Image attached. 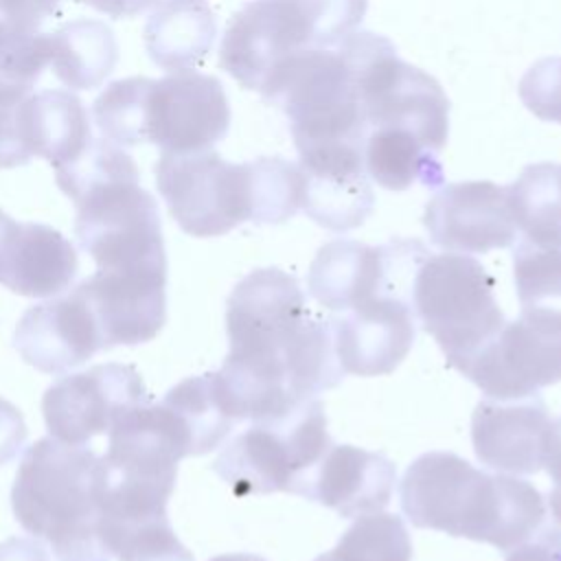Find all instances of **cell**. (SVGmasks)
<instances>
[{
  "label": "cell",
  "mask_w": 561,
  "mask_h": 561,
  "mask_svg": "<svg viewBox=\"0 0 561 561\" xmlns=\"http://www.w3.org/2000/svg\"><path fill=\"white\" fill-rule=\"evenodd\" d=\"M64 0H0V13L2 18L39 26Z\"/></svg>",
  "instance_id": "cell-34"
},
{
  "label": "cell",
  "mask_w": 561,
  "mask_h": 561,
  "mask_svg": "<svg viewBox=\"0 0 561 561\" xmlns=\"http://www.w3.org/2000/svg\"><path fill=\"white\" fill-rule=\"evenodd\" d=\"M427 256L416 239H392L383 245L335 239L311 261L307 287L322 307L342 313L383 291L412 294L414 274Z\"/></svg>",
  "instance_id": "cell-10"
},
{
  "label": "cell",
  "mask_w": 561,
  "mask_h": 561,
  "mask_svg": "<svg viewBox=\"0 0 561 561\" xmlns=\"http://www.w3.org/2000/svg\"><path fill=\"white\" fill-rule=\"evenodd\" d=\"M217 18L206 0H158L145 24V48L167 70H193L210 53Z\"/></svg>",
  "instance_id": "cell-21"
},
{
  "label": "cell",
  "mask_w": 561,
  "mask_h": 561,
  "mask_svg": "<svg viewBox=\"0 0 561 561\" xmlns=\"http://www.w3.org/2000/svg\"><path fill=\"white\" fill-rule=\"evenodd\" d=\"M313 561H324V557H322V554H320V557H316V559H313Z\"/></svg>",
  "instance_id": "cell-41"
},
{
  "label": "cell",
  "mask_w": 561,
  "mask_h": 561,
  "mask_svg": "<svg viewBox=\"0 0 561 561\" xmlns=\"http://www.w3.org/2000/svg\"><path fill=\"white\" fill-rule=\"evenodd\" d=\"M364 167L370 180L388 191H405L412 184L436 188L445 182L438 153L416 134L399 127L366 131Z\"/></svg>",
  "instance_id": "cell-24"
},
{
  "label": "cell",
  "mask_w": 561,
  "mask_h": 561,
  "mask_svg": "<svg viewBox=\"0 0 561 561\" xmlns=\"http://www.w3.org/2000/svg\"><path fill=\"white\" fill-rule=\"evenodd\" d=\"M506 193L513 221L524 239L561 245V164L535 162L524 167Z\"/></svg>",
  "instance_id": "cell-25"
},
{
  "label": "cell",
  "mask_w": 561,
  "mask_h": 561,
  "mask_svg": "<svg viewBox=\"0 0 561 561\" xmlns=\"http://www.w3.org/2000/svg\"><path fill=\"white\" fill-rule=\"evenodd\" d=\"M412 309L456 370L506 322L495 300V278L473 256L454 252L432 254L419 265Z\"/></svg>",
  "instance_id": "cell-6"
},
{
  "label": "cell",
  "mask_w": 561,
  "mask_h": 561,
  "mask_svg": "<svg viewBox=\"0 0 561 561\" xmlns=\"http://www.w3.org/2000/svg\"><path fill=\"white\" fill-rule=\"evenodd\" d=\"M399 500L416 528L484 541L500 552L530 541L552 522L543 495L530 482L491 476L451 451L419 456L405 469Z\"/></svg>",
  "instance_id": "cell-2"
},
{
  "label": "cell",
  "mask_w": 561,
  "mask_h": 561,
  "mask_svg": "<svg viewBox=\"0 0 561 561\" xmlns=\"http://www.w3.org/2000/svg\"><path fill=\"white\" fill-rule=\"evenodd\" d=\"M368 0H252L228 22L219 66L243 88L261 90L285 57L355 31Z\"/></svg>",
  "instance_id": "cell-4"
},
{
  "label": "cell",
  "mask_w": 561,
  "mask_h": 561,
  "mask_svg": "<svg viewBox=\"0 0 561 561\" xmlns=\"http://www.w3.org/2000/svg\"><path fill=\"white\" fill-rule=\"evenodd\" d=\"M79 270L75 245L55 228L11 219L0 239V285L48 298L70 287Z\"/></svg>",
  "instance_id": "cell-18"
},
{
  "label": "cell",
  "mask_w": 561,
  "mask_h": 561,
  "mask_svg": "<svg viewBox=\"0 0 561 561\" xmlns=\"http://www.w3.org/2000/svg\"><path fill=\"white\" fill-rule=\"evenodd\" d=\"M324 561H412V541L394 513H370L344 530Z\"/></svg>",
  "instance_id": "cell-28"
},
{
  "label": "cell",
  "mask_w": 561,
  "mask_h": 561,
  "mask_svg": "<svg viewBox=\"0 0 561 561\" xmlns=\"http://www.w3.org/2000/svg\"><path fill=\"white\" fill-rule=\"evenodd\" d=\"M13 346L33 368L59 375L105 351L99 322L77 285L66 296L46 300L24 311Z\"/></svg>",
  "instance_id": "cell-15"
},
{
  "label": "cell",
  "mask_w": 561,
  "mask_h": 561,
  "mask_svg": "<svg viewBox=\"0 0 561 561\" xmlns=\"http://www.w3.org/2000/svg\"><path fill=\"white\" fill-rule=\"evenodd\" d=\"M397 482L394 465L355 445H331L316 467L307 493L340 517H364L388 506Z\"/></svg>",
  "instance_id": "cell-19"
},
{
  "label": "cell",
  "mask_w": 561,
  "mask_h": 561,
  "mask_svg": "<svg viewBox=\"0 0 561 561\" xmlns=\"http://www.w3.org/2000/svg\"><path fill=\"white\" fill-rule=\"evenodd\" d=\"M548 504H550V517L561 526V489L552 486L550 495H548Z\"/></svg>",
  "instance_id": "cell-38"
},
{
  "label": "cell",
  "mask_w": 561,
  "mask_h": 561,
  "mask_svg": "<svg viewBox=\"0 0 561 561\" xmlns=\"http://www.w3.org/2000/svg\"><path fill=\"white\" fill-rule=\"evenodd\" d=\"M210 561H267L259 554H252V552H228V554H219V557H213Z\"/></svg>",
  "instance_id": "cell-39"
},
{
  "label": "cell",
  "mask_w": 561,
  "mask_h": 561,
  "mask_svg": "<svg viewBox=\"0 0 561 561\" xmlns=\"http://www.w3.org/2000/svg\"><path fill=\"white\" fill-rule=\"evenodd\" d=\"M226 331L230 351L217 381L237 421L280 416L344 377L331 320L313 316L298 280L278 267L254 270L234 285Z\"/></svg>",
  "instance_id": "cell-1"
},
{
  "label": "cell",
  "mask_w": 561,
  "mask_h": 561,
  "mask_svg": "<svg viewBox=\"0 0 561 561\" xmlns=\"http://www.w3.org/2000/svg\"><path fill=\"white\" fill-rule=\"evenodd\" d=\"M169 414L184 456H202L219 447L234 423H239L226 405L217 373L188 377L173 386L160 401Z\"/></svg>",
  "instance_id": "cell-22"
},
{
  "label": "cell",
  "mask_w": 561,
  "mask_h": 561,
  "mask_svg": "<svg viewBox=\"0 0 561 561\" xmlns=\"http://www.w3.org/2000/svg\"><path fill=\"white\" fill-rule=\"evenodd\" d=\"M423 224L434 245L458 254H484L517 241L506 186L489 180L445 184L427 202Z\"/></svg>",
  "instance_id": "cell-13"
},
{
  "label": "cell",
  "mask_w": 561,
  "mask_h": 561,
  "mask_svg": "<svg viewBox=\"0 0 561 561\" xmlns=\"http://www.w3.org/2000/svg\"><path fill=\"white\" fill-rule=\"evenodd\" d=\"M18 134L26 151L59 169L94 140L83 101L70 90H42L15 105Z\"/></svg>",
  "instance_id": "cell-20"
},
{
  "label": "cell",
  "mask_w": 561,
  "mask_h": 561,
  "mask_svg": "<svg viewBox=\"0 0 561 561\" xmlns=\"http://www.w3.org/2000/svg\"><path fill=\"white\" fill-rule=\"evenodd\" d=\"M156 186L171 217L193 237H219L254 221V160L228 162L217 151L160 153Z\"/></svg>",
  "instance_id": "cell-7"
},
{
  "label": "cell",
  "mask_w": 561,
  "mask_h": 561,
  "mask_svg": "<svg viewBox=\"0 0 561 561\" xmlns=\"http://www.w3.org/2000/svg\"><path fill=\"white\" fill-rule=\"evenodd\" d=\"M0 561H57L37 537H9L0 541Z\"/></svg>",
  "instance_id": "cell-35"
},
{
  "label": "cell",
  "mask_w": 561,
  "mask_h": 561,
  "mask_svg": "<svg viewBox=\"0 0 561 561\" xmlns=\"http://www.w3.org/2000/svg\"><path fill=\"white\" fill-rule=\"evenodd\" d=\"M504 561H561V526L552 519L537 537L506 552Z\"/></svg>",
  "instance_id": "cell-31"
},
{
  "label": "cell",
  "mask_w": 561,
  "mask_h": 561,
  "mask_svg": "<svg viewBox=\"0 0 561 561\" xmlns=\"http://www.w3.org/2000/svg\"><path fill=\"white\" fill-rule=\"evenodd\" d=\"M230 127V103L221 81L195 70L145 77L140 101V142L162 153L213 149Z\"/></svg>",
  "instance_id": "cell-9"
},
{
  "label": "cell",
  "mask_w": 561,
  "mask_h": 561,
  "mask_svg": "<svg viewBox=\"0 0 561 561\" xmlns=\"http://www.w3.org/2000/svg\"><path fill=\"white\" fill-rule=\"evenodd\" d=\"M26 434L28 430L20 410L0 399V465H7L18 456V451L24 447Z\"/></svg>",
  "instance_id": "cell-32"
},
{
  "label": "cell",
  "mask_w": 561,
  "mask_h": 561,
  "mask_svg": "<svg viewBox=\"0 0 561 561\" xmlns=\"http://www.w3.org/2000/svg\"><path fill=\"white\" fill-rule=\"evenodd\" d=\"M31 160V153L20 140L15 107L0 105V169L22 167Z\"/></svg>",
  "instance_id": "cell-33"
},
{
  "label": "cell",
  "mask_w": 561,
  "mask_h": 561,
  "mask_svg": "<svg viewBox=\"0 0 561 561\" xmlns=\"http://www.w3.org/2000/svg\"><path fill=\"white\" fill-rule=\"evenodd\" d=\"M50 35V66L70 90H94L114 70L118 44L114 31L92 18H77Z\"/></svg>",
  "instance_id": "cell-23"
},
{
  "label": "cell",
  "mask_w": 561,
  "mask_h": 561,
  "mask_svg": "<svg viewBox=\"0 0 561 561\" xmlns=\"http://www.w3.org/2000/svg\"><path fill=\"white\" fill-rule=\"evenodd\" d=\"M543 467L554 486L561 489V416L550 421L543 436Z\"/></svg>",
  "instance_id": "cell-36"
},
{
  "label": "cell",
  "mask_w": 561,
  "mask_h": 561,
  "mask_svg": "<svg viewBox=\"0 0 561 561\" xmlns=\"http://www.w3.org/2000/svg\"><path fill=\"white\" fill-rule=\"evenodd\" d=\"M96 541L112 561H193V552L178 539L167 513L99 515Z\"/></svg>",
  "instance_id": "cell-26"
},
{
  "label": "cell",
  "mask_w": 561,
  "mask_h": 561,
  "mask_svg": "<svg viewBox=\"0 0 561 561\" xmlns=\"http://www.w3.org/2000/svg\"><path fill=\"white\" fill-rule=\"evenodd\" d=\"M145 403H151V394L136 366L110 362L57 379L44 392L42 410L53 438L85 445L107 434L123 412Z\"/></svg>",
  "instance_id": "cell-11"
},
{
  "label": "cell",
  "mask_w": 561,
  "mask_h": 561,
  "mask_svg": "<svg viewBox=\"0 0 561 561\" xmlns=\"http://www.w3.org/2000/svg\"><path fill=\"white\" fill-rule=\"evenodd\" d=\"M486 399L517 401L561 381V313L522 309L460 370Z\"/></svg>",
  "instance_id": "cell-8"
},
{
  "label": "cell",
  "mask_w": 561,
  "mask_h": 561,
  "mask_svg": "<svg viewBox=\"0 0 561 561\" xmlns=\"http://www.w3.org/2000/svg\"><path fill=\"white\" fill-rule=\"evenodd\" d=\"M99 458L85 445L53 436L31 445L11 489L13 515L24 530L48 543L57 561H77L96 550Z\"/></svg>",
  "instance_id": "cell-3"
},
{
  "label": "cell",
  "mask_w": 561,
  "mask_h": 561,
  "mask_svg": "<svg viewBox=\"0 0 561 561\" xmlns=\"http://www.w3.org/2000/svg\"><path fill=\"white\" fill-rule=\"evenodd\" d=\"M9 221H11V217H9L4 210H0V239H2V234H4V230H7V226H9Z\"/></svg>",
  "instance_id": "cell-40"
},
{
  "label": "cell",
  "mask_w": 561,
  "mask_h": 561,
  "mask_svg": "<svg viewBox=\"0 0 561 561\" xmlns=\"http://www.w3.org/2000/svg\"><path fill=\"white\" fill-rule=\"evenodd\" d=\"M513 276L522 309L561 313V245L522 237L513 248Z\"/></svg>",
  "instance_id": "cell-29"
},
{
  "label": "cell",
  "mask_w": 561,
  "mask_h": 561,
  "mask_svg": "<svg viewBox=\"0 0 561 561\" xmlns=\"http://www.w3.org/2000/svg\"><path fill=\"white\" fill-rule=\"evenodd\" d=\"M517 92L537 118L561 123V57L535 61L519 79Z\"/></svg>",
  "instance_id": "cell-30"
},
{
  "label": "cell",
  "mask_w": 561,
  "mask_h": 561,
  "mask_svg": "<svg viewBox=\"0 0 561 561\" xmlns=\"http://www.w3.org/2000/svg\"><path fill=\"white\" fill-rule=\"evenodd\" d=\"M548 425V408L539 394L517 401L482 399L471 416L476 458L500 473H537L543 467Z\"/></svg>",
  "instance_id": "cell-17"
},
{
  "label": "cell",
  "mask_w": 561,
  "mask_h": 561,
  "mask_svg": "<svg viewBox=\"0 0 561 561\" xmlns=\"http://www.w3.org/2000/svg\"><path fill=\"white\" fill-rule=\"evenodd\" d=\"M103 337V348L153 340L167 320V274L96 270L79 283Z\"/></svg>",
  "instance_id": "cell-16"
},
{
  "label": "cell",
  "mask_w": 561,
  "mask_h": 561,
  "mask_svg": "<svg viewBox=\"0 0 561 561\" xmlns=\"http://www.w3.org/2000/svg\"><path fill=\"white\" fill-rule=\"evenodd\" d=\"M329 320L342 370L359 377L392 373L416 335L412 294L405 291L370 296Z\"/></svg>",
  "instance_id": "cell-12"
},
{
  "label": "cell",
  "mask_w": 561,
  "mask_h": 561,
  "mask_svg": "<svg viewBox=\"0 0 561 561\" xmlns=\"http://www.w3.org/2000/svg\"><path fill=\"white\" fill-rule=\"evenodd\" d=\"M302 173L300 208L322 228H359L375 208V193L364 167V147L351 142L316 145L298 151Z\"/></svg>",
  "instance_id": "cell-14"
},
{
  "label": "cell",
  "mask_w": 561,
  "mask_h": 561,
  "mask_svg": "<svg viewBox=\"0 0 561 561\" xmlns=\"http://www.w3.org/2000/svg\"><path fill=\"white\" fill-rule=\"evenodd\" d=\"M50 66V35L0 18V105L15 107Z\"/></svg>",
  "instance_id": "cell-27"
},
{
  "label": "cell",
  "mask_w": 561,
  "mask_h": 561,
  "mask_svg": "<svg viewBox=\"0 0 561 561\" xmlns=\"http://www.w3.org/2000/svg\"><path fill=\"white\" fill-rule=\"evenodd\" d=\"M331 447L322 403L313 397L280 416L252 421L213 462L234 495L307 493L309 480Z\"/></svg>",
  "instance_id": "cell-5"
},
{
  "label": "cell",
  "mask_w": 561,
  "mask_h": 561,
  "mask_svg": "<svg viewBox=\"0 0 561 561\" xmlns=\"http://www.w3.org/2000/svg\"><path fill=\"white\" fill-rule=\"evenodd\" d=\"M99 13H105L110 18H134L147 7H151L156 0H79Z\"/></svg>",
  "instance_id": "cell-37"
}]
</instances>
